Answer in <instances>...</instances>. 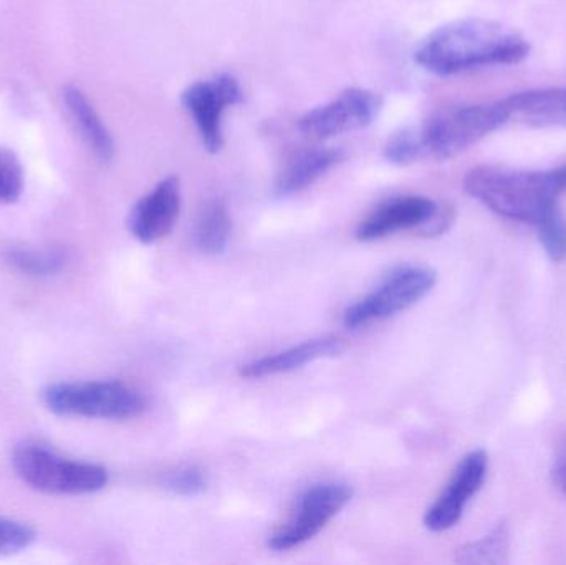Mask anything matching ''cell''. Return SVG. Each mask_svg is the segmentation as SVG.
<instances>
[{"mask_svg": "<svg viewBox=\"0 0 566 565\" xmlns=\"http://www.w3.org/2000/svg\"><path fill=\"white\" fill-rule=\"evenodd\" d=\"M531 53L527 40L504 23L465 19L432 32L416 50V62L436 75L492 65H515Z\"/></svg>", "mask_w": 566, "mask_h": 565, "instance_id": "obj_1", "label": "cell"}, {"mask_svg": "<svg viewBox=\"0 0 566 565\" xmlns=\"http://www.w3.org/2000/svg\"><path fill=\"white\" fill-rule=\"evenodd\" d=\"M63 98L90 148L102 161H112L115 156V143L85 93L76 86H66Z\"/></svg>", "mask_w": 566, "mask_h": 565, "instance_id": "obj_16", "label": "cell"}, {"mask_svg": "<svg viewBox=\"0 0 566 565\" xmlns=\"http://www.w3.org/2000/svg\"><path fill=\"white\" fill-rule=\"evenodd\" d=\"M512 116H518L528 125L566 128V88H538L514 93L501 100Z\"/></svg>", "mask_w": 566, "mask_h": 565, "instance_id": "obj_14", "label": "cell"}, {"mask_svg": "<svg viewBox=\"0 0 566 565\" xmlns=\"http://www.w3.org/2000/svg\"><path fill=\"white\" fill-rule=\"evenodd\" d=\"M511 113L501 102L444 109L419 128L424 158L448 161L501 128Z\"/></svg>", "mask_w": 566, "mask_h": 565, "instance_id": "obj_5", "label": "cell"}, {"mask_svg": "<svg viewBox=\"0 0 566 565\" xmlns=\"http://www.w3.org/2000/svg\"><path fill=\"white\" fill-rule=\"evenodd\" d=\"M509 527L502 523L489 536L468 544L459 551L461 564H507Z\"/></svg>", "mask_w": 566, "mask_h": 565, "instance_id": "obj_19", "label": "cell"}, {"mask_svg": "<svg viewBox=\"0 0 566 565\" xmlns=\"http://www.w3.org/2000/svg\"><path fill=\"white\" fill-rule=\"evenodd\" d=\"M17 477L33 490L60 496H82L102 491L108 484V471L95 463L62 457L40 443H22L13 451Z\"/></svg>", "mask_w": 566, "mask_h": 565, "instance_id": "obj_3", "label": "cell"}, {"mask_svg": "<svg viewBox=\"0 0 566 565\" xmlns=\"http://www.w3.org/2000/svg\"><path fill=\"white\" fill-rule=\"evenodd\" d=\"M489 471L485 451L475 450L459 461L451 480L424 514V526L432 533H444L461 521L472 498L481 491Z\"/></svg>", "mask_w": 566, "mask_h": 565, "instance_id": "obj_10", "label": "cell"}, {"mask_svg": "<svg viewBox=\"0 0 566 565\" xmlns=\"http://www.w3.org/2000/svg\"><path fill=\"white\" fill-rule=\"evenodd\" d=\"M381 96L366 88H349L325 105L310 109L300 118L298 128L313 139L358 132L375 122L381 109Z\"/></svg>", "mask_w": 566, "mask_h": 565, "instance_id": "obj_8", "label": "cell"}, {"mask_svg": "<svg viewBox=\"0 0 566 565\" xmlns=\"http://www.w3.org/2000/svg\"><path fill=\"white\" fill-rule=\"evenodd\" d=\"M35 541V531L19 521L0 517V556L22 553Z\"/></svg>", "mask_w": 566, "mask_h": 565, "instance_id": "obj_23", "label": "cell"}, {"mask_svg": "<svg viewBox=\"0 0 566 565\" xmlns=\"http://www.w3.org/2000/svg\"><path fill=\"white\" fill-rule=\"evenodd\" d=\"M439 205L424 196H402L379 206L359 222L356 238L361 242L378 241L401 231H419L428 224Z\"/></svg>", "mask_w": 566, "mask_h": 565, "instance_id": "obj_12", "label": "cell"}, {"mask_svg": "<svg viewBox=\"0 0 566 565\" xmlns=\"http://www.w3.org/2000/svg\"><path fill=\"white\" fill-rule=\"evenodd\" d=\"M343 159V153L333 148H316L300 153L279 176L275 191L279 196H292L305 191Z\"/></svg>", "mask_w": 566, "mask_h": 565, "instance_id": "obj_15", "label": "cell"}, {"mask_svg": "<svg viewBox=\"0 0 566 565\" xmlns=\"http://www.w3.org/2000/svg\"><path fill=\"white\" fill-rule=\"evenodd\" d=\"M538 239L544 245L548 258L554 262H562L566 259V219L560 209L542 219L537 224Z\"/></svg>", "mask_w": 566, "mask_h": 565, "instance_id": "obj_21", "label": "cell"}, {"mask_svg": "<svg viewBox=\"0 0 566 565\" xmlns=\"http://www.w3.org/2000/svg\"><path fill=\"white\" fill-rule=\"evenodd\" d=\"M244 92L229 73L192 83L182 92L181 103L195 119L202 145L209 153H219L224 146L222 115L229 106L239 105Z\"/></svg>", "mask_w": 566, "mask_h": 565, "instance_id": "obj_9", "label": "cell"}, {"mask_svg": "<svg viewBox=\"0 0 566 565\" xmlns=\"http://www.w3.org/2000/svg\"><path fill=\"white\" fill-rule=\"evenodd\" d=\"M43 404L60 417L129 420L146 410L138 390L116 380L66 381L50 385L43 391Z\"/></svg>", "mask_w": 566, "mask_h": 565, "instance_id": "obj_4", "label": "cell"}, {"mask_svg": "<svg viewBox=\"0 0 566 565\" xmlns=\"http://www.w3.org/2000/svg\"><path fill=\"white\" fill-rule=\"evenodd\" d=\"M352 498V488L335 481L308 488L289 520L269 537V550L285 553L308 543L338 516Z\"/></svg>", "mask_w": 566, "mask_h": 565, "instance_id": "obj_7", "label": "cell"}, {"mask_svg": "<svg viewBox=\"0 0 566 565\" xmlns=\"http://www.w3.org/2000/svg\"><path fill=\"white\" fill-rule=\"evenodd\" d=\"M552 480H554L555 486L564 494L566 500V440L558 448L557 454H555L554 467H552Z\"/></svg>", "mask_w": 566, "mask_h": 565, "instance_id": "obj_26", "label": "cell"}, {"mask_svg": "<svg viewBox=\"0 0 566 565\" xmlns=\"http://www.w3.org/2000/svg\"><path fill=\"white\" fill-rule=\"evenodd\" d=\"M163 486L179 496H199L208 488L206 474L199 468L188 467L168 473L163 480Z\"/></svg>", "mask_w": 566, "mask_h": 565, "instance_id": "obj_24", "label": "cell"}, {"mask_svg": "<svg viewBox=\"0 0 566 565\" xmlns=\"http://www.w3.org/2000/svg\"><path fill=\"white\" fill-rule=\"evenodd\" d=\"M345 350V344L336 337H319L303 342L289 350L268 357L255 358L239 368V375L248 380L255 378L275 377V375L289 374L306 364L319 360V358L336 357Z\"/></svg>", "mask_w": 566, "mask_h": 565, "instance_id": "obj_13", "label": "cell"}, {"mask_svg": "<svg viewBox=\"0 0 566 565\" xmlns=\"http://www.w3.org/2000/svg\"><path fill=\"white\" fill-rule=\"evenodd\" d=\"M385 158L398 166L411 165L424 158L419 129L406 128L391 136L385 146Z\"/></svg>", "mask_w": 566, "mask_h": 565, "instance_id": "obj_20", "label": "cell"}, {"mask_svg": "<svg viewBox=\"0 0 566 565\" xmlns=\"http://www.w3.org/2000/svg\"><path fill=\"white\" fill-rule=\"evenodd\" d=\"M436 282L438 274L434 269L399 265L386 274L375 291L346 308L343 324L348 328H361L408 311L434 289Z\"/></svg>", "mask_w": 566, "mask_h": 565, "instance_id": "obj_6", "label": "cell"}, {"mask_svg": "<svg viewBox=\"0 0 566 565\" xmlns=\"http://www.w3.org/2000/svg\"><path fill=\"white\" fill-rule=\"evenodd\" d=\"M464 189L495 215L537 226L558 209L566 192V165L547 171L478 166L465 175Z\"/></svg>", "mask_w": 566, "mask_h": 565, "instance_id": "obj_2", "label": "cell"}, {"mask_svg": "<svg viewBox=\"0 0 566 565\" xmlns=\"http://www.w3.org/2000/svg\"><path fill=\"white\" fill-rule=\"evenodd\" d=\"M3 262L13 271L29 278H53L59 275L69 264V254L62 249L49 248H13L7 249L2 254Z\"/></svg>", "mask_w": 566, "mask_h": 565, "instance_id": "obj_18", "label": "cell"}, {"mask_svg": "<svg viewBox=\"0 0 566 565\" xmlns=\"http://www.w3.org/2000/svg\"><path fill=\"white\" fill-rule=\"evenodd\" d=\"M23 171L19 159L0 148V202L10 205L15 202L22 195Z\"/></svg>", "mask_w": 566, "mask_h": 565, "instance_id": "obj_22", "label": "cell"}, {"mask_svg": "<svg viewBox=\"0 0 566 565\" xmlns=\"http://www.w3.org/2000/svg\"><path fill=\"white\" fill-rule=\"evenodd\" d=\"M231 216L221 199L208 202L196 222L195 241L199 251L208 255H221L228 251L231 239Z\"/></svg>", "mask_w": 566, "mask_h": 565, "instance_id": "obj_17", "label": "cell"}, {"mask_svg": "<svg viewBox=\"0 0 566 565\" xmlns=\"http://www.w3.org/2000/svg\"><path fill=\"white\" fill-rule=\"evenodd\" d=\"M181 212V185L176 176L163 179L129 212L128 229L143 244L161 241L175 228Z\"/></svg>", "mask_w": 566, "mask_h": 565, "instance_id": "obj_11", "label": "cell"}, {"mask_svg": "<svg viewBox=\"0 0 566 565\" xmlns=\"http://www.w3.org/2000/svg\"><path fill=\"white\" fill-rule=\"evenodd\" d=\"M452 222H454V211H452L451 208H448V206H444V208L439 206L434 218H432L428 224L422 226L418 232L421 236H426V238H434V236L444 234V232L451 228Z\"/></svg>", "mask_w": 566, "mask_h": 565, "instance_id": "obj_25", "label": "cell"}]
</instances>
